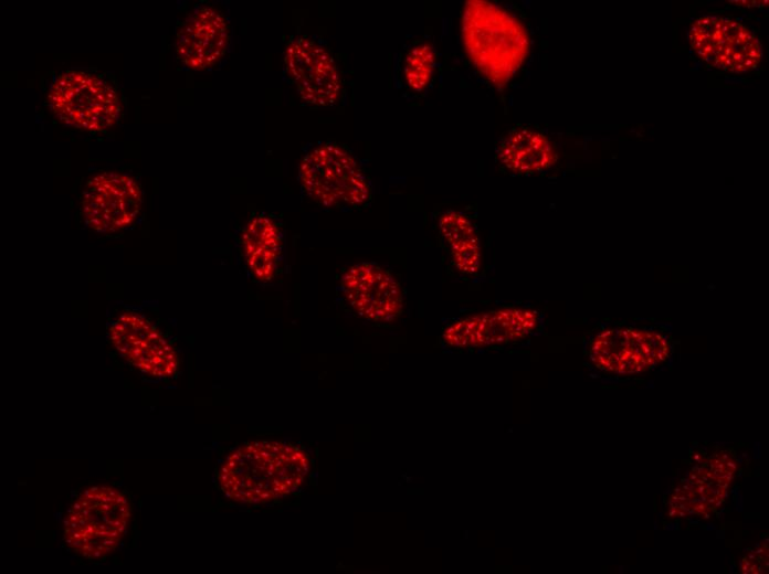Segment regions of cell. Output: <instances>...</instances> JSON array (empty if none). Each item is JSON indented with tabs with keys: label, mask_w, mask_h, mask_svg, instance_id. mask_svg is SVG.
Returning <instances> with one entry per match:
<instances>
[{
	"label": "cell",
	"mask_w": 769,
	"mask_h": 574,
	"mask_svg": "<svg viewBox=\"0 0 769 574\" xmlns=\"http://www.w3.org/2000/svg\"><path fill=\"white\" fill-rule=\"evenodd\" d=\"M133 514L128 496L108 483L85 487L71 502L62 523L63 542L88 561L114 553L127 535Z\"/></svg>",
	"instance_id": "3957f363"
},
{
	"label": "cell",
	"mask_w": 769,
	"mask_h": 574,
	"mask_svg": "<svg viewBox=\"0 0 769 574\" xmlns=\"http://www.w3.org/2000/svg\"><path fill=\"white\" fill-rule=\"evenodd\" d=\"M462 38L475 67L494 85L506 84L529 50V38L520 21L502 7L484 0H470L464 4Z\"/></svg>",
	"instance_id": "7a4b0ae2"
},
{
	"label": "cell",
	"mask_w": 769,
	"mask_h": 574,
	"mask_svg": "<svg viewBox=\"0 0 769 574\" xmlns=\"http://www.w3.org/2000/svg\"><path fill=\"white\" fill-rule=\"evenodd\" d=\"M435 66V54L432 46L421 43L412 47L404 61L403 75L413 91H422L430 83Z\"/></svg>",
	"instance_id": "e0dca14e"
},
{
	"label": "cell",
	"mask_w": 769,
	"mask_h": 574,
	"mask_svg": "<svg viewBox=\"0 0 769 574\" xmlns=\"http://www.w3.org/2000/svg\"><path fill=\"white\" fill-rule=\"evenodd\" d=\"M298 178L307 196L324 208H361L371 196L362 169L336 144H324L308 151L299 164Z\"/></svg>",
	"instance_id": "5b68a950"
},
{
	"label": "cell",
	"mask_w": 769,
	"mask_h": 574,
	"mask_svg": "<svg viewBox=\"0 0 769 574\" xmlns=\"http://www.w3.org/2000/svg\"><path fill=\"white\" fill-rule=\"evenodd\" d=\"M339 293L347 307L368 321L389 323L403 312L404 297L399 280L376 263L362 262L345 268Z\"/></svg>",
	"instance_id": "30bf717a"
},
{
	"label": "cell",
	"mask_w": 769,
	"mask_h": 574,
	"mask_svg": "<svg viewBox=\"0 0 769 574\" xmlns=\"http://www.w3.org/2000/svg\"><path fill=\"white\" fill-rule=\"evenodd\" d=\"M241 253L254 280L267 283L282 270L284 234L281 222L266 213L254 214L240 236Z\"/></svg>",
	"instance_id": "5bb4252c"
},
{
	"label": "cell",
	"mask_w": 769,
	"mask_h": 574,
	"mask_svg": "<svg viewBox=\"0 0 769 574\" xmlns=\"http://www.w3.org/2000/svg\"><path fill=\"white\" fill-rule=\"evenodd\" d=\"M107 333L118 355L139 373L154 380L177 375L180 359L175 340L155 317L122 309L110 318Z\"/></svg>",
	"instance_id": "277c9868"
},
{
	"label": "cell",
	"mask_w": 769,
	"mask_h": 574,
	"mask_svg": "<svg viewBox=\"0 0 769 574\" xmlns=\"http://www.w3.org/2000/svg\"><path fill=\"white\" fill-rule=\"evenodd\" d=\"M229 42L225 18L213 8L200 7L179 26L175 50L186 67L201 71L213 66L225 54Z\"/></svg>",
	"instance_id": "4fadbf2b"
},
{
	"label": "cell",
	"mask_w": 769,
	"mask_h": 574,
	"mask_svg": "<svg viewBox=\"0 0 769 574\" xmlns=\"http://www.w3.org/2000/svg\"><path fill=\"white\" fill-rule=\"evenodd\" d=\"M539 323L535 309L505 307L455 320L443 330L442 340L452 349L507 346L528 338Z\"/></svg>",
	"instance_id": "8fae6325"
},
{
	"label": "cell",
	"mask_w": 769,
	"mask_h": 574,
	"mask_svg": "<svg viewBox=\"0 0 769 574\" xmlns=\"http://www.w3.org/2000/svg\"><path fill=\"white\" fill-rule=\"evenodd\" d=\"M289 78L303 100L314 106L334 105L340 92V76L330 53L307 36L292 38L284 52Z\"/></svg>",
	"instance_id": "7c38bea8"
},
{
	"label": "cell",
	"mask_w": 769,
	"mask_h": 574,
	"mask_svg": "<svg viewBox=\"0 0 769 574\" xmlns=\"http://www.w3.org/2000/svg\"><path fill=\"white\" fill-rule=\"evenodd\" d=\"M497 159L512 172L535 173L550 168L556 161V155L544 135L528 128H518L502 140Z\"/></svg>",
	"instance_id": "9a60e30c"
},
{
	"label": "cell",
	"mask_w": 769,
	"mask_h": 574,
	"mask_svg": "<svg viewBox=\"0 0 769 574\" xmlns=\"http://www.w3.org/2000/svg\"><path fill=\"white\" fill-rule=\"evenodd\" d=\"M51 111L64 125L89 132L113 127L120 113L115 88L85 71H66L55 77L48 94Z\"/></svg>",
	"instance_id": "8992f818"
},
{
	"label": "cell",
	"mask_w": 769,
	"mask_h": 574,
	"mask_svg": "<svg viewBox=\"0 0 769 574\" xmlns=\"http://www.w3.org/2000/svg\"><path fill=\"white\" fill-rule=\"evenodd\" d=\"M141 206L139 183L134 177L118 171L92 176L81 195L84 222L102 234H115L135 224Z\"/></svg>",
	"instance_id": "52a82bcc"
},
{
	"label": "cell",
	"mask_w": 769,
	"mask_h": 574,
	"mask_svg": "<svg viewBox=\"0 0 769 574\" xmlns=\"http://www.w3.org/2000/svg\"><path fill=\"white\" fill-rule=\"evenodd\" d=\"M307 458L298 448L281 443H249L224 459L218 481L229 499L259 503L282 497L303 483Z\"/></svg>",
	"instance_id": "6da1fadb"
},
{
	"label": "cell",
	"mask_w": 769,
	"mask_h": 574,
	"mask_svg": "<svg viewBox=\"0 0 769 574\" xmlns=\"http://www.w3.org/2000/svg\"><path fill=\"white\" fill-rule=\"evenodd\" d=\"M668 338L657 331L618 327L599 332L590 342L589 359L602 371L639 374L665 362L670 355Z\"/></svg>",
	"instance_id": "9c48e42d"
},
{
	"label": "cell",
	"mask_w": 769,
	"mask_h": 574,
	"mask_svg": "<svg viewBox=\"0 0 769 574\" xmlns=\"http://www.w3.org/2000/svg\"><path fill=\"white\" fill-rule=\"evenodd\" d=\"M693 51L708 64L731 73L756 68L762 59L761 44L752 31L729 18L705 15L688 31Z\"/></svg>",
	"instance_id": "ba28073f"
},
{
	"label": "cell",
	"mask_w": 769,
	"mask_h": 574,
	"mask_svg": "<svg viewBox=\"0 0 769 574\" xmlns=\"http://www.w3.org/2000/svg\"><path fill=\"white\" fill-rule=\"evenodd\" d=\"M439 228L455 268L463 275L477 273L482 252L480 237L471 220L460 211L447 210L440 216Z\"/></svg>",
	"instance_id": "2e32d148"
}]
</instances>
